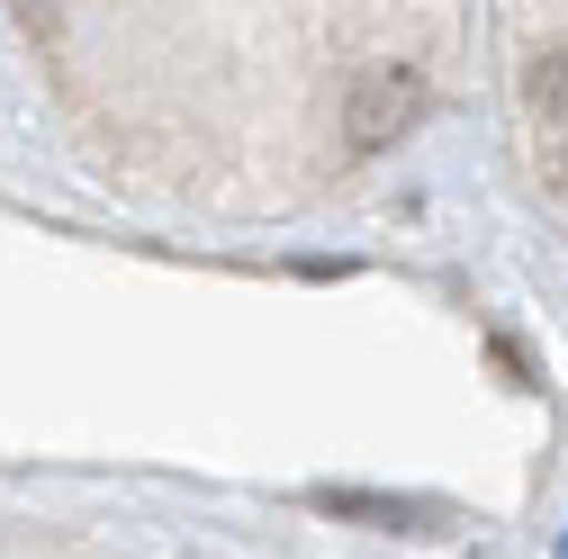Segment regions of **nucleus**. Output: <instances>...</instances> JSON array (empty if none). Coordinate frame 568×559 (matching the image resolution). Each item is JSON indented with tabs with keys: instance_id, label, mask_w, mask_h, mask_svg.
<instances>
[{
	"instance_id": "1",
	"label": "nucleus",
	"mask_w": 568,
	"mask_h": 559,
	"mask_svg": "<svg viewBox=\"0 0 568 559\" xmlns=\"http://www.w3.org/2000/svg\"><path fill=\"white\" fill-rule=\"evenodd\" d=\"M424 100H434V91H424L415 63H371V73L343 91V154L371 163V154L406 145V135L424 126Z\"/></svg>"
},
{
	"instance_id": "2",
	"label": "nucleus",
	"mask_w": 568,
	"mask_h": 559,
	"mask_svg": "<svg viewBox=\"0 0 568 559\" xmlns=\"http://www.w3.org/2000/svg\"><path fill=\"white\" fill-rule=\"evenodd\" d=\"M307 506L334 524H371V532H434V497H388V487H307Z\"/></svg>"
},
{
	"instance_id": "3",
	"label": "nucleus",
	"mask_w": 568,
	"mask_h": 559,
	"mask_svg": "<svg viewBox=\"0 0 568 559\" xmlns=\"http://www.w3.org/2000/svg\"><path fill=\"white\" fill-rule=\"evenodd\" d=\"M524 100H532V118L568 126V45H532L524 54Z\"/></svg>"
},
{
	"instance_id": "4",
	"label": "nucleus",
	"mask_w": 568,
	"mask_h": 559,
	"mask_svg": "<svg viewBox=\"0 0 568 559\" xmlns=\"http://www.w3.org/2000/svg\"><path fill=\"white\" fill-rule=\"evenodd\" d=\"M550 190H559V199H568V154H550Z\"/></svg>"
}]
</instances>
